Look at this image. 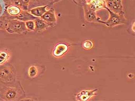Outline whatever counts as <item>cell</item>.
<instances>
[{"label": "cell", "mask_w": 135, "mask_h": 101, "mask_svg": "<svg viewBox=\"0 0 135 101\" xmlns=\"http://www.w3.org/2000/svg\"><path fill=\"white\" fill-rule=\"evenodd\" d=\"M6 31L11 34H22L27 31L25 22L16 19H11L8 21Z\"/></svg>", "instance_id": "obj_3"}, {"label": "cell", "mask_w": 135, "mask_h": 101, "mask_svg": "<svg viewBox=\"0 0 135 101\" xmlns=\"http://www.w3.org/2000/svg\"><path fill=\"white\" fill-rule=\"evenodd\" d=\"M47 6H48L46 5L37 7L28 10L33 16L37 18H40L47 10Z\"/></svg>", "instance_id": "obj_12"}, {"label": "cell", "mask_w": 135, "mask_h": 101, "mask_svg": "<svg viewBox=\"0 0 135 101\" xmlns=\"http://www.w3.org/2000/svg\"><path fill=\"white\" fill-rule=\"evenodd\" d=\"M106 2L107 7L112 11L117 14H124L122 0L119 1H111Z\"/></svg>", "instance_id": "obj_5"}, {"label": "cell", "mask_w": 135, "mask_h": 101, "mask_svg": "<svg viewBox=\"0 0 135 101\" xmlns=\"http://www.w3.org/2000/svg\"><path fill=\"white\" fill-rule=\"evenodd\" d=\"M60 1H61V0H53V1H54V3L58 2Z\"/></svg>", "instance_id": "obj_22"}, {"label": "cell", "mask_w": 135, "mask_h": 101, "mask_svg": "<svg viewBox=\"0 0 135 101\" xmlns=\"http://www.w3.org/2000/svg\"><path fill=\"white\" fill-rule=\"evenodd\" d=\"M112 1H120V0H112Z\"/></svg>", "instance_id": "obj_25"}, {"label": "cell", "mask_w": 135, "mask_h": 101, "mask_svg": "<svg viewBox=\"0 0 135 101\" xmlns=\"http://www.w3.org/2000/svg\"><path fill=\"white\" fill-rule=\"evenodd\" d=\"M22 9L19 6L13 4L9 6L7 9V12L10 16L16 17L20 15Z\"/></svg>", "instance_id": "obj_14"}, {"label": "cell", "mask_w": 135, "mask_h": 101, "mask_svg": "<svg viewBox=\"0 0 135 101\" xmlns=\"http://www.w3.org/2000/svg\"><path fill=\"white\" fill-rule=\"evenodd\" d=\"M1 7L0 6V14H1Z\"/></svg>", "instance_id": "obj_24"}, {"label": "cell", "mask_w": 135, "mask_h": 101, "mask_svg": "<svg viewBox=\"0 0 135 101\" xmlns=\"http://www.w3.org/2000/svg\"><path fill=\"white\" fill-rule=\"evenodd\" d=\"M105 1L106 2H107L110 1H112V0H105Z\"/></svg>", "instance_id": "obj_23"}, {"label": "cell", "mask_w": 135, "mask_h": 101, "mask_svg": "<svg viewBox=\"0 0 135 101\" xmlns=\"http://www.w3.org/2000/svg\"><path fill=\"white\" fill-rule=\"evenodd\" d=\"M16 70L11 65H0V83L8 84L16 78Z\"/></svg>", "instance_id": "obj_1"}, {"label": "cell", "mask_w": 135, "mask_h": 101, "mask_svg": "<svg viewBox=\"0 0 135 101\" xmlns=\"http://www.w3.org/2000/svg\"><path fill=\"white\" fill-rule=\"evenodd\" d=\"M26 26L27 31H35V21L34 20L25 22Z\"/></svg>", "instance_id": "obj_18"}, {"label": "cell", "mask_w": 135, "mask_h": 101, "mask_svg": "<svg viewBox=\"0 0 135 101\" xmlns=\"http://www.w3.org/2000/svg\"><path fill=\"white\" fill-rule=\"evenodd\" d=\"M34 20L35 25V31L42 32L46 30L48 27H50V25L41 18H37Z\"/></svg>", "instance_id": "obj_11"}, {"label": "cell", "mask_w": 135, "mask_h": 101, "mask_svg": "<svg viewBox=\"0 0 135 101\" xmlns=\"http://www.w3.org/2000/svg\"><path fill=\"white\" fill-rule=\"evenodd\" d=\"M68 49V47L67 45L63 43H60L55 46L52 54L55 57H61L66 52Z\"/></svg>", "instance_id": "obj_10"}, {"label": "cell", "mask_w": 135, "mask_h": 101, "mask_svg": "<svg viewBox=\"0 0 135 101\" xmlns=\"http://www.w3.org/2000/svg\"><path fill=\"white\" fill-rule=\"evenodd\" d=\"M40 18L47 23L50 26L55 25L57 21L55 10L53 8H50L47 10Z\"/></svg>", "instance_id": "obj_6"}, {"label": "cell", "mask_w": 135, "mask_h": 101, "mask_svg": "<svg viewBox=\"0 0 135 101\" xmlns=\"http://www.w3.org/2000/svg\"><path fill=\"white\" fill-rule=\"evenodd\" d=\"M75 4L80 6L83 7L87 3L88 0H73Z\"/></svg>", "instance_id": "obj_21"}, {"label": "cell", "mask_w": 135, "mask_h": 101, "mask_svg": "<svg viewBox=\"0 0 135 101\" xmlns=\"http://www.w3.org/2000/svg\"><path fill=\"white\" fill-rule=\"evenodd\" d=\"M19 95V90L16 87L7 86L0 88V98L3 100H17Z\"/></svg>", "instance_id": "obj_4"}, {"label": "cell", "mask_w": 135, "mask_h": 101, "mask_svg": "<svg viewBox=\"0 0 135 101\" xmlns=\"http://www.w3.org/2000/svg\"><path fill=\"white\" fill-rule=\"evenodd\" d=\"M86 4L89 9L95 12L105 9L107 7L106 2L105 0H88Z\"/></svg>", "instance_id": "obj_8"}, {"label": "cell", "mask_w": 135, "mask_h": 101, "mask_svg": "<svg viewBox=\"0 0 135 101\" xmlns=\"http://www.w3.org/2000/svg\"><path fill=\"white\" fill-rule=\"evenodd\" d=\"M6 17H2L0 18V30H5L7 22L9 20L7 19Z\"/></svg>", "instance_id": "obj_19"}, {"label": "cell", "mask_w": 135, "mask_h": 101, "mask_svg": "<svg viewBox=\"0 0 135 101\" xmlns=\"http://www.w3.org/2000/svg\"><path fill=\"white\" fill-rule=\"evenodd\" d=\"M30 2V0H17L14 4L20 6L23 10H28Z\"/></svg>", "instance_id": "obj_16"}, {"label": "cell", "mask_w": 135, "mask_h": 101, "mask_svg": "<svg viewBox=\"0 0 135 101\" xmlns=\"http://www.w3.org/2000/svg\"><path fill=\"white\" fill-rule=\"evenodd\" d=\"M10 52L7 50H0V65L5 64L10 59Z\"/></svg>", "instance_id": "obj_15"}, {"label": "cell", "mask_w": 135, "mask_h": 101, "mask_svg": "<svg viewBox=\"0 0 135 101\" xmlns=\"http://www.w3.org/2000/svg\"><path fill=\"white\" fill-rule=\"evenodd\" d=\"M98 91V89H95L90 91H81L76 95V100L81 101L88 100L91 98L97 95Z\"/></svg>", "instance_id": "obj_9"}, {"label": "cell", "mask_w": 135, "mask_h": 101, "mask_svg": "<svg viewBox=\"0 0 135 101\" xmlns=\"http://www.w3.org/2000/svg\"><path fill=\"white\" fill-rule=\"evenodd\" d=\"M39 73V69L36 65H33L29 68L28 74L29 77L31 78L36 77Z\"/></svg>", "instance_id": "obj_17"}, {"label": "cell", "mask_w": 135, "mask_h": 101, "mask_svg": "<svg viewBox=\"0 0 135 101\" xmlns=\"http://www.w3.org/2000/svg\"><path fill=\"white\" fill-rule=\"evenodd\" d=\"M83 7L86 20L88 22L98 23L99 20L101 19L99 17L97 16L96 12L89 9L86 4Z\"/></svg>", "instance_id": "obj_7"}, {"label": "cell", "mask_w": 135, "mask_h": 101, "mask_svg": "<svg viewBox=\"0 0 135 101\" xmlns=\"http://www.w3.org/2000/svg\"><path fill=\"white\" fill-rule=\"evenodd\" d=\"M105 9L109 12L110 15L109 19L105 21L99 20L98 23L104 24L108 27H112L117 25L124 24L126 22V19L125 17L124 14L114 13L110 10L107 7H106Z\"/></svg>", "instance_id": "obj_2"}, {"label": "cell", "mask_w": 135, "mask_h": 101, "mask_svg": "<svg viewBox=\"0 0 135 101\" xmlns=\"http://www.w3.org/2000/svg\"><path fill=\"white\" fill-rule=\"evenodd\" d=\"M37 17L33 16L28 10H22L21 12L19 15L16 17L15 19L20 20L21 21L25 22L29 20H34Z\"/></svg>", "instance_id": "obj_13"}, {"label": "cell", "mask_w": 135, "mask_h": 101, "mask_svg": "<svg viewBox=\"0 0 135 101\" xmlns=\"http://www.w3.org/2000/svg\"><path fill=\"white\" fill-rule=\"evenodd\" d=\"M83 47L85 49H90L93 47V43L90 40H86L83 43Z\"/></svg>", "instance_id": "obj_20"}]
</instances>
